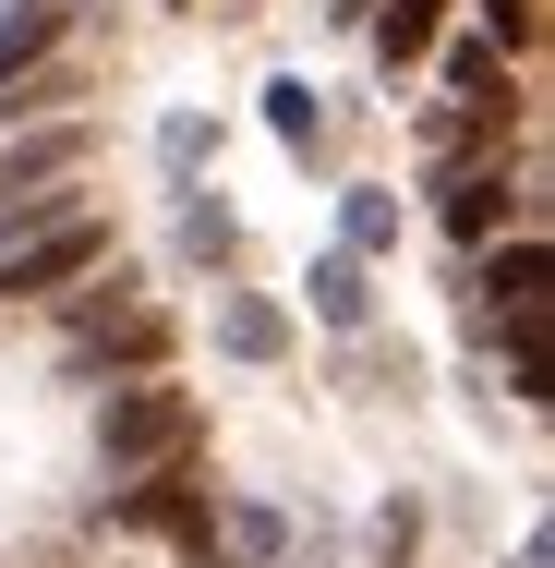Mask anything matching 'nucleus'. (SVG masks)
Listing matches in <instances>:
<instances>
[{
    "label": "nucleus",
    "instance_id": "obj_7",
    "mask_svg": "<svg viewBox=\"0 0 555 568\" xmlns=\"http://www.w3.org/2000/svg\"><path fill=\"white\" fill-rule=\"evenodd\" d=\"M544 242L520 230V242H495V266H483V327H507V315H544Z\"/></svg>",
    "mask_w": 555,
    "mask_h": 568
},
{
    "label": "nucleus",
    "instance_id": "obj_10",
    "mask_svg": "<svg viewBox=\"0 0 555 568\" xmlns=\"http://www.w3.org/2000/svg\"><path fill=\"white\" fill-rule=\"evenodd\" d=\"M362 24H374V61H387V73H399V61H423V49H435V24H446V0H387V12H362Z\"/></svg>",
    "mask_w": 555,
    "mask_h": 568
},
{
    "label": "nucleus",
    "instance_id": "obj_14",
    "mask_svg": "<svg viewBox=\"0 0 555 568\" xmlns=\"http://www.w3.org/2000/svg\"><path fill=\"white\" fill-rule=\"evenodd\" d=\"M49 37H61V0H24V12L0 24V73H24V61H49Z\"/></svg>",
    "mask_w": 555,
    "mask_h": 568
},
{
    "label": "nucleus",
    "instance_id": "obj_4",
    "mask_svg": "<svg viewBox=\"0 0 555 568\" xmlns=\"http://www.w3.org/2000/svg\"><path fill=\"white\" fill-rule=\"evenodd\" d=\"M73 375H85V387H110V375H169V315L133 303L110 327H85V339H73Z\"/></svg>",
    "mask_w": 555,
    "mask_h": 568
},
{
    "label": "nucleus",
    "instance_id": "obj_16",
    "mask_svg": "<svg viewBox=\"0 0 555 568\" xmlns=\"http://www.w3.org/2000/svg\"><path fill=\"white\" fill-rule=\"evenodd\" d=\"M423 557V508H411V496H399V508H387V520H374V568H411Z\"/></svg>",
    "mask_w": 555,
    "mask_h": 568
},
{
    "label": "nucleus",
    "instance_id": "obj_1",
    "mask_svg": "<svg viewBox=\"0 0 555 568\" xmlns=\"http://www.w3.org/2000/svg\"><path fill=\"white\" fill-rule=\"evenodd\" d=\"M182 448H206L194 387H169V375L110 387V412H97V459H110V471H157V459H182Z\"/></svg>",
    "mask_w": 555,
    "mask_h": 568
},
{
    "label": "nucleus",
    "instance_id": "obj_15",
    "mask_svg": "<svg viewBox=\"0 0 555 568\" xmlns=\"http://www.w3.org/2000/svg\"><path fill=\"white\" fill-rule=\"evenodd\" d=\"M266 121H278L290 145H315V133H327V110H315V85H302V73H278V85H266Z\"/></svg>",
    "mask_w": 555,
    "mask_h": 568
},
{
    "label": "nucleus",
    "instance_id": "obj_12",
    "mask_svg": "<svg viewBox=\"0 0 555 568\" xmlns=\"http://www.w3.org/2000/svg\"><path fill=\"white\" fill-rule=\"evenodd\" d=\"M278 545H290L278 508H229L218 532H206V557H229V568H278Z\"/></svg>",
    "mask_w": 555,
    "mask_h": 568
},
{
    "label": "nucleus",
    "instance_id": "obj_2",
    "mask_svg": "<svg viewBox=\"0 0 555 568\" xmlns=\"http://www.w3.org/2000/svg\"><path fill=\"white\" fill-rule=\"evenodd\" d=\"M97 266H110V219L97 206L85 219H49V230H24V242H0V303H61Z\"/></svg>",
    "mask_w": 555,
    "mask_h": 568
},
{
    "label": "nucleus",
    "instance_id": "obj_6",
    "mask_svg": "<svg viewBox=\"0 0 555 568\" xmlns=\"http://www.w3.org/2000/svg\"><path fill=\"white\" fill-rule=\"evenodd\" d=\"M435 219H446V242H495V230L520 219V182H507V170H483V158H459V170H446V194H435Z\"/></svg>",
    "mask_w": 555,
    "mask_h": 568
},
{
    "label": "nucleus",
    "instance_id": "obj_20",
    "mask_svg": "<svg viewBox=\"0 0 555 568\" xmlns=\"http://www.w3.org/2000/svg\"><path fill=\"white\" fill-rule=\"evenodd\" d=\"M157 145H169V170H194V158H218V133H206V121H194V110L169 121V133H157Z\"/></svg>",
    "mask_w": 555,
    "mask_h": 568
},
{
    "label": "nucleus",
    "instance_id": "obj_19",
    "mask_svg": "<svg viewBox=\"0 0 555 568\" xmlns=\"http://www.w3.org/2000/svg\"><path fill=\"white\" fill-rule=\"evenodd\" d=\"M483 24H495V49H520V37L544 24V0H483Z\"/></svg>",
    "mask_w": 555,
    "mask_h": 568
},
{
    "label": "nucleus",
    "instance_id": "obj_9",
    "mask_svg": "<svg viewBox=\"0 0 555 568\" xmlns=\"http://www.w3.org/2000/svg\"><path fill=\"white\" fill-rule=\"evenodd\" d=\"M218 351L278 363V351H290V315H278V303H254V291H229V303H218Z\"/></svg>",
    "mask_w": 555,
    "mask_h": 568
},
{
    "label": "nucleus",
    "instance_id": "obj_21",
    "mask_svg": "<svg viewBox=\"0 0 555 568\" xmlns=\"http://www.w3.org/2000/svg\"><path fill=\"white\" fill-rule=\"evenodd\" d=\"M520 568H555V545H544V532H520Z\"/></svg>",
    "mask_w": 555,
    "mask_h": 568
},
{
    "label": "nucleus",
    "instance_id": "obj_8",
    "mask_svg": "<svg viewBox=\"0 0 555 568\" xmlns=\"http://www.w3.org/2000/svg\"><path fill=\"white\" fill-rule=\"evenodd\" d=\"M85 98V61H24V73H0V121H73Z\"/></svg>",
    "mask_w": 555,
    "mask_h": 568
},
{
    "label": "nucleus",
    "instance_id": "obj_3",
    "mask_svg": "<svg viewBox=\"0 0 555 568\" xmlns=\"http://www.w3.org/2000/svg\"><path fill=\"white\" fill-rule=\"evenodd\" d=\"M110 520L121 532H182V557H206V448L133 471V496H110Z\"/></svg>",
    "mask_w": 555,
    "mask_h": 568
},
{
    "label": "nucleus",
    "instance_id": "obj_13",
    "mask_svg": "<svg viewBox=\"0 0 555 568\" xmlns=\"http://www.w3.org/2000/svg\"><path fill=\"white\" fill-rule=\"evenodd\" d=\"M446 85H459V98H507V49H495V37H459V49H446Z\"/></svg>",
    "mask_w": 555,
    "mask_h": 568
},
{
    "label": "nucleus",
    "instance_id": "obj_5",
    "mask_svg": "<svg viewBox=\"0 0 555 568\" xmlns=\"http://www.w3.org/2000/svg\"><path fill=\"white\" fill-rule=\"evenodd\" d=\"M85 145H97L85 121H24V133L0 145V194H49V182H73V170H85Z\"/></svg>",
    "mask_w": 555,
    "mask_h": 568
},
{
    "label": "nucleus",
    "instance_id": "obj_11",
    "mask_svg": "<svg viewBox=\"0 0 555 568\" xmlns=\"http://www.w3.org/2000/svg\"><path fill=\"white\" fill-rule=\"evenodd\" d=\"M302 291H315V315H327V327H362V315H374V278H362V254H327Z\"/></svg>",
    "mask_w": 555,
    "mask_h": 568
},
{
    "label": "nucleus",
    "instance_id": "obj_17",
    "mask_svg": "<svg viewBox=\"0 0 555 568\" xmlns=\"http://www.w3.org/2000/svg\"><path fill=\"white\" fill-rule=\"evenodd\" d=\"M387 242H399V206L387 194H350V242L338 254H387Z\"/></svg>",
    "mask_w": 555,
    "mask_h": 568
},
{
    "label": "nucleus",
    "instance_id": "obj_18",
    "mask_svg": "<svg viewBox=\"0 0 555 568\" xmlns=\"http://www.w3.org/2000/svg\"><path fill=\"white\" fill-rule=\"evenodd\" d=\"M182 242H194V254H229L241 230H229V206H182Z\"/></svg>",
    "mask_w": 555,
    "mask_h": 568
}]
</instances>
